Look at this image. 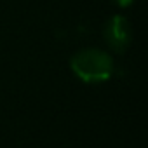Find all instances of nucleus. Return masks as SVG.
<instances>
[{"instance_id": "obj_2", "label": "nucleus", "mask_w": 148, "mask_h": 148, "mask_svg": "<svg viewBox=\"0 0 148 148\" xmlns=\"http://www.w3.org/2000/svg\"><path fill=\"white\" fill-rule=\"evenodd\" d=\"M103 38L106 40L108 47L115 52H124L132 40V30L129 21L124 16H112L103 28Z\"/></svg>"}, {"instance_id": "obj_3", "label": "nucleus", "mask_w": 148, "mask_h": 148, "mask_svg": "<svg viewBox=\"0 0 148 148\" xmlns=\"http://www.w3.org/2000/svg\"><path fill=\"white\" fill-rule=\"evenodd\" d=\"M112 2L115 4V5H119V7H129V5H132L134 2H136V0H112Z\"/></svg>"}, {"instance_id": "obj_1", "label": "nucleus", "mask_w": 148, "mask_h": 148, "mask_svg": "<svg viewBox=\"0 0 148 148\" xmlns=\"http://www.w3.org/2000/svg\"><path fill=\"white\" fill-rule=\"evenodd\" d=\"M70 68L73 75L87 84L106 82L115 71L113 58L101 49H82L70 59Z\"/></svg>"}]
</instances>
